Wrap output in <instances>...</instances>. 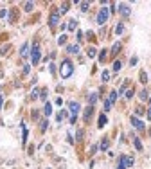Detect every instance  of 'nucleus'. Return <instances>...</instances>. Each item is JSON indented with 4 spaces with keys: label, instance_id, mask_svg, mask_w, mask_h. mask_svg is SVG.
I'll list each match as a JSON object with an SVG mask.
<instances>
[{
    "label": "nucleus",
    "instance_id": "f257e3e1",
    "mask_svg": "<svg viewBox=\"0 0 151 169\" xmlns=\"http://www.w3.org/2000/svg\"><path fill=\"white\" fill-rule=\"evenodd\" d=\"M72 72H74V65H72V61L65 59V61L61 63V70H59L61 77H63V79H67V77H70V76H72Z\"/></svg>",
    "mask_w": 151,
    "mask_h": 169
},
{
    "label": "nucleus",
    "instance_id": "f03ea898",
    "mask_svg": "<svg viewBox=\"0 0 151 169\" xmlns=\"http://www.w3.org/2000/svg\"><path fill=\"white\" fill-rule=\"evenodd\" d=\"M31 58H33V65H38V63H40V59H41V52H40V45H38V43L33 45Z\"/></svg>",
    "mask_w": 151,
    "mask_h": 169
},
{
    "label": "nucleus",
    "instance_id": "7ed1b4c3",
    "mask_svg": "<svg viewBox=\"0 0 151 169\" xmlns=\"http://www.w3.org/2000/svg\"><path fill=\"white\" fill-rule=\"evenodd\" d=\"M108 16H110V9H106V7L99 9V13H97V24L103 25V24L108 20Z\"/></svg>",
    "mask_w": 151,
    "mask_h": 169
},
{
    "label": "nucleus",
    "instance_id": "20e7f679",
    "mask_svg": "<svg viewBox=\"0 0 151 169\" xmlns=\"http://www.w3.org/2000/svg\"><path fill=\"white\" fill-rule=\"evenodd\" d=\"M68 110H70V117H78V113H79V110H81V106H79V103H68Z\"/></svg>",
    "mask_w": 151,
    "mask_h": 169
},
{
    "label": "nucleus",
    "instance_id": "39448f33",
    "mask_svg": "<svg viewBox=\"0 0 151 169\" xmlns=\"http://www.w3.org/2000/svg\"><path fill=\"white\" fill-rule=\"evenodd\" d=\"M133 156H128V155H124V156H121V162H119V165H122V167H131L133 165Z\"/></svg>",
    "mask_w": 151,
    "mask_h": 169
},
{
    "label": "nucleus",
    "instance_id": "423d86ee",
    "mask_svg": "<svg viewBox=\"0 0 151 169\" xmlns=\"http://www.w3.org/2000/svg\"><path fill=\"white\" fill-rule=\"evenodd\" d=\"M58 22H59V13H56V11H54V13L50 15V18H49V25H50V27H54V25H58Z\"/></svg>",
    "mask_w": 151,
    "mask_h": 169
},
{
    "label": "nucleus",
    "instance_id": "0eeeda50",
    "mask_svg": "<svg viewBox=\"0 0 151 169\" xmlns=\"http://www.w3.org/2000/svg\"><path fill=\"white\" fill-rule=\"evenodd\" d=\"M130 121H131V124H133V128H135V130H144V122H142L140 119H137V117H131Z\"/></svg>",
    "mask_w": 151,
    "mask_h": 169
},
{
    "label": "nucleus",
    "instance_id": "6e6552de",
    "mask_svg": "<svg viewBox=\"0 0 151 169\" xmlns=\"http://www.w3.org/2000/svg\"><path fill=\"white\" fill-rule=\"evenodd\" d=\"M119 11H121V15L122 16H130V6H126V4H119Z\"/></svg>",
    "mask_w": 151,
    "mask_h": 169
},
{
    "label": "nucleus",
    "instance_id": "1a4fd4ad",
    "mask_svg": "<svg viewBox=\"0 0 151 169\" xmlns=\"http://www.w3.org/2000/svg\"><path fill=\"white\" fill-rule=\"evenodd\" d=\"M67 52L68 54H78L79 52V45H67Z\"/></svg>",
    "mask_w": 151,
    "mask_h": 169
},
{
    "label": "nucleus",
    "instance_id": "9d476101",
    "mask_svg": "<svg viewBox=\"0 0 151 169\" xmlns=\"http://www.w3.org/2000/svg\"><path fill=\"white\" fill-rule=\"evenodd\" d=\"M97 99H99V92H92V94H90V97H88V103H90V106H92L94 103H97Z\"/></svg>",
    "mask_w": 151,
    "mask_h": 169
},
{
    "label": "nucleus",
    "instance_id": "9b49d317",
    "mask_svg": "<svg viewBox=\"0 0 151 169\" xmlns=\"http://www.w3.org/2000/svg\"><path fill=\"white\" fill-rule=\"evenodd\" d=\"M29 54H31V52H29V45H27V43H24V45H22V49H20V56H24V58H25V56H29Z\"/></svg>",
    "mask_w": 151,
    "mask_h": 169
},
{
    "label": "nucleus",
    "instance_id": "f8f14e48",
    "mask_svg": "<svg viewBox=\"0 0 151 169\" xmlns=\"http://www.w3.org/2000/svg\"><path fill=\"white\" fill-rule=\"evenodd\" d=\"M43 113H45L47 117L52 113V104H50V103H45V110H43Z\"/></svg>",
    "mask_w": 151,
    "mask_h": 169
},
{
    "label": "nucleus",
    "instance_id": "ddd939ff",
    "mask_svg": "<svg viewBox=\"0 0 151 169\" xmlns=\"http://www.w3.org/2000/svg\"><path fill=\"white\" fill-rule=\"evenodd\" d=\"M92 112H94V108H92V106H88V108L85 110V121H88V119L92 117Z\"/></svg>",
    "mask_w": 151,
    "mask_h": 169
},
{
    "label": "nucleus",
    "instance_id": "4468645a",
    "mask_svg": "<svg viewBox=\"0 0 151 169\" xmlns=\"http://www.w3.org/2000/svg\"><path fill=\"white\" fill-rule=\"evenodd\" d=\"M124 33V24H117V27H115V34H122Z\"/></svg>",
    "mask_w": 151,
    "mask_h": 169
},
{
    "label": "nucleus",
    "instance_id": "2eb2a0df",
    "mask_svg": "<svg viewBox=\"0 0 151 169\" xmlns=\"http://www.w3.org/2000/svg\"><path fill=\"white\" fill-rule=\"evenodd\" d=\"M104 124H106V115L103 113V115H99V128H104Z\"/></svg>",
    "mask_w": 151,
    "mask_h": 169
},
{
    "label": "nucleus",
    "instance_id": "dca6fc26",
    "mask_svg": "<svg viewBox=\"0 0 151 169\" xmlns=\"http://www.w3.org/2000/svg\"><path fill=\"white\" fill-rule=\"evenodd\" d=\"M119 50H121V41H117V43L112 47V54H117Z\"/></svg>",
    "mask_w": 151,
    "mask_h": 169
},
{
    "label": "nucleus",
    "instance_id": "f3484780",
    "mask_svg": "<svg viewBox=\"0 0 151 169\" xmlns=\"http://www.w3.org/2000/svg\"><path fill=\"white\" fill-rule=\"evenodd\" d=\"M121 67H122V63H121V61H115V63H113V72H119Z\"/></svg>",
    "mask_w": 151,
    "mask_h": 169
},
{
    "label": "nucleus",
    "instance_id": "a211bd4d",
    "mask_svg": "<svg viewBox=\"0 0 151 169\" xmlns=\"http://www.w3.org/2000/svg\"><path fill=\"white\" fill-rule=\"evenodd\" d=\"M138 97H140L142 101H146V99H147V90H140V94H138Z\"/></svg>",
    "mask_w": 151,
    "mask_h": 169
},
{
    "label": "nucleus",
    "instance_id": "6ab92c4d",
    "mask_svg": "<svg viewBox=\"0 0 151 169\" xmlns=\"http://www.w3.org/2000/svg\"><path fill=\"white\" fill-rule=\"evenodd\" d=\"M58 43H59V45H65V43H67V36H65V34H61V36H59V40H58Z\"/></svg>",
    "mask_w": 151,
    "mask_h": 169
},
{
    "label": "nucleus",
    "instance_id": "aec40b11",
    "mask_svg": "<svg viewBox=\"0 0 151 169\" xmlns=\"http://www.w3.org/2000/svg\"><path fill=\"white\" fill-rule=\"evenodd\" d=\"M115 99H117V92H112L110 97H108V101H110V103H115Z\"/></svg>",
    "mask_w": 151,
    "mask_h": 169
},
{
    "label": "nucleus",
    "instance_id": "412c9836",
    "mask_svg": "<svg viewBox=\"0 0 151 169\" xmlns=\"http://www.w3.org/2000/svg\"><path fill=\"white\" fill-rule=\"evenodd\" d=\"M108 79H110V72H108V70H104V72H103V81L106 83Z\"/></svg>",
    "mask_w": 151,
    "mask_h": 169
},
{
    "label": "nucleus",
    "instance_id": "4be33fe9",
    "mask_svg": "<svg viewBox=\"0 0 151 169\" xmlns=\"http://www.w3.org/2000/svg\"><path fill=\"white\" fill-rule=\"evenodd\" d=\"M133 144H135V147H137V149H138V151H140V149H142V142H140V140H138V139H135V142H133Z\"/></svg>",
    "mask_w": 151,
    "mask_h": 169
},
{
    "label": "nucleus",
    "instance_id": "5701e85b",
    "mask_svg": "<svg viewBox=\"0 0 151 169\" xmlns=\"http://www.w3.org/2000/svg\"><path fill=\"white\" fill-rule=\"evenodd\" d=\"M101 149H108V139H103V142H101Z\"/></svg>",
    "mask_w": 151,
    "mask_h": 169
},
{
    "label": "nucleus",
    "instance_id": "b1692460",
    "mask_svg": "<svg viewBox=\"0 0 151 169\" xmlns=\"http://www.w3.org/2000/svg\"><path fill=\"white\" fill-rule=\"evenodd\" d=\"M33 7H34L33 2H27V4H25V11H33Z\"/></svg>",
    "mask_w": 151,
    "mask_h": 169
},
{
    "label": "nucleus",
    "instance_id": "393cba45",
    "mask_svg": "<svg viewBox=\"0 0 151 169\" xmlns=\"http://www.w3.org/2000/svg\"><path fill=\"white\" fill-rule=\"evenodd\" d=\"M88 7H90V4H88V2H83V4H81V11H83V13H85Z\"/></svg>",
    "mask_w": 151,
    "mask_h": 169
},
{
    "label": "nucleus",
    "instance_id": "a878e982",
    "mask_svg": "<svg viewBox=\"0 0 151 169\" xmlns=\"http://www.w3.org/2000/svg\"><path fill=\"white\" fill-rule=\"evenodd\" d=\"M68 29H70V31L76 29V20H70V22H68Z\"/></svg>",
    "mask_w": 151,
    "mask_h": 169
},
{
    "label": "nucleus",
    "instance_id": "bb28decb",
    "mask_svg": "<svg viewBox=\"0 0 151 169\" xmlns=\"http://www.w3.org/2000/svg\"><path fill=\"white\" fill-rule=\"evenodd\" d=\"M38 97H40V90L34 88V90H33V99H38Z\"/></svg>",
    "mask_w": 151,
    "mask_h": 169
},
{
    "label": "nucleus",
    "instance_id": "cd10ccee",
    "mask_svg": "<svg viewBox=\"0 0 151 169\" xmlns=\"http://www.w3.org/2000/svg\"><path fill=\"white\" fill-rule=\"evenodd\" d=\"M110 108H112V103H110V101L106 99V101H104V112H108Z\"/></svg>",
    "mask_w": 151,
    "mask_h": 169
},
{
    "label": "nucleus",
    "instance_id": "c85d7f7f",
    "mask_svg": "<svg viewBox=\"0 0 151 169\" xmlns=\"http://www.w3.org/2000/svg\"><path fill=\"white\" fill-rule=\"evenodd\" d=\"M133 97V90H126V99H131Z\"/></svg>",
    "mask_w": 151,
    "mask_h": 169
},
{
    "label": "nucleus",
    "instance_id": "c756f323",
    "mask_svg": "<svg viewBox=\"0 0 151 169\" xmlns=\"http://www.w3.org/2000/svg\"><path fill=\"white\" fill-rule=\"evenodd\" d=\"M47 126H49V122H47V121H41V131H45Z\"/></svg>",
    "mask_w": 151,
    "mask_h": 169
},
{
    "label": "nucleus",
    "instance_id": "7c9ffc66",
    "mask_svg": "<svg viewBox=\"0 0 151 169\" xmlns=\"http://www.w3.org/2000/svg\"><path fill=\"white\" fill-rule=\"evenodd\" d=\"M88 56L94 58V56H95V49H88Z\"/></svg>",
    "mask_w": 151,
    "mask_h": 169
},
{
    "label": "nucleus",
    "instance_id": "2f4dec72",
    "mask_svg": "<svg viewBox=\"0 0 151 169\" xmlns=\"http://www.w3.org/2000/svg\"><path fill=\"white\" fill-rule=\"evenodd\" d=\"M67 9H68V6H67V4H63V6H61V11H59V13H67Z\"/></svg>",
    "mask_w": 151,
    "mask_h": 169
},
{
    "label": "nucleus",
    "instance_id": "473e14b6",
    "mask_svg": "<svg viewBox=\"0 0 151 169\" xmlns=\"http://www.w3.org/2000/svg\"><path fill=\"white\" fill-rule=\"evenodd\" d=\"M29 70H31V67H29V65H25V67H24V74H29Z\"/></svg>",
    "mask_w": 151,
    "mask_h": 169
},
{
    "label": "nucleus",
    "instance_id": "72a5a7b5",
    "mask_svg": "<svg viewBox=\"0 0 151 169\" xmlns=\"http://www.w3.org/2000/svg\"><path fill=\"white\" fill-rule=\"evenodd\" d=\"M63 117H65V112H59V113H58V121H61Z\"/></svg>",
    "mask_w": 151,
    "mask_h": 169
},
{
    "label": "nucleus",
    "instance_id": "f704fd0d",
    "mask_svg": "<svg viewBox=\"0 0 151 169\" xmlns=\"http://www.w3.org/2000/svg\"><path fill=\"white\" fill-rule=\"evenodd\" d=\"M49 70H50V74H54V72H56V67H54V65H50V67H49Z\"/></svg>",
    "mask_w": 151,
    "mask_h": 169
},
{
    "label": "nucleus",
    "instance_id": "c9c22d12",
    "mask_svg": "<svg viewBox=\"0 0 151 169\" xmlns=\"http://www.w3.org/2000/svg\"><path fill=\"white\" fill-rule=\"evenodd\" d=\"M147 119H151V108L147 110Z\"/></svg>",
    "mask_w": 151,
    "mask_h": 169
},
{
    "label": "nucleus",
    "instance_id": "e433bc0d",
    "mask_svg": "<svg viewBox=\"0 0 151 169\" xmlns=\"http://www.w3.org/2000/svg\"><path fill=\"white\" fill-rule=\"evenodd\" d=\"M2 103H4V99H2V97H0V108H2Z\"/></svg>",
    "mask_w": 151,
    "mask_h": 169
},
{
    "label": "nucleus",
    "instance_id": "4c0bfd02",
    "mask_svg": "<svg viewBox=\"0 0 151 169\" xmlns=\"http://www.w3.org/2000/svg\"><path fill=\"white\" fill-rule=\"evenodd\" d=\"M117 169H126V167H122V165H119V167H117Z\"/></svg>",
    "mask_w": 151,
    "mask_h": 169
}]
</instances>
